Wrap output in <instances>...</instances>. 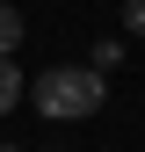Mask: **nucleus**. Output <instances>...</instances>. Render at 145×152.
<instances>
[{"mask_svg":"<svg viewBox=\"0 0 145 152\" xmlns=\"http://www.w3.org/2000/svg\"><path fill=\"white\" fill-rule=\"evenodd\" d=\"M29 102H36V116H51V123H80V116H94L109 102V80L94 65H51L44 80H29Z\"/></svg>","mask_w":145,"mask_h":152,"instance_id":"f257e3e1","label":"nucleus"},{"mask_svg":"<svg viewBox=\"0 0 145 152\" xmlns=\"http://www.w3.org/2000/svg\"><path fill=\"white\" fill-rule=\"evenodd\" d=\"M22 94H29V80H22V65H15V58H0V116H7L15 102H22Z\"/></svg>","mask_w":145,"mask_h":152,"instance_id":"f03ea898","label":"nucleus"},{"mask_svg":"<svg viewBox=\"0 0 145 152\" xmlns=\"http://www.w3.org/2000/svg\"><path fill=\"white\" fill-rule=\"evenodd\" d=\"M15 44H22V15L0 0V58H15Z\"/></svg>","mask_w":145,"mask_h":152,"instance_id":"7ed1b4c3","label":"nucleus"},{"mask_svg":"<svg viewBox=\"0 0 145 152\" xmlns=\"http://www.w3.org/2000/svg\"><path fill=\"white\" fill-rule=\"evenodd\" d=\"M109 65H123V44H116V36H102V44H94V72H109Z\"/></svg>","mask_w":145,"mask_h":152,"instance_id":"20e7f679","label":"nucleus"},{"mask_svg":"<svg viewBox=\"0 0 145 152\" xmlns=\"http://www.w3.org/2000/svg\"><path fill=\"white\" fill-rule=\"evenodd\" d=\"M123 29H131V36H145V0H131V7H123Z\"/></svg>","mask_w":145,"mask_h":152,"instance_id":"39448f33","label":"nucleus"},{"mask_svg":"<svg viewBox=\"0 0 145 152\" xmlns=\"http://www.w3.org/2000/svg\"><path fill=\"white\" fill-rule=\"evenodd\" d=\"M0 152H22V145H0Z\"/></svg>","mask_w":145,"mask_h":152,"instance_id":"423d86ee","label":"nucleus"}]
</instances>
